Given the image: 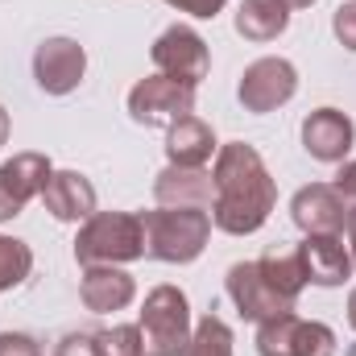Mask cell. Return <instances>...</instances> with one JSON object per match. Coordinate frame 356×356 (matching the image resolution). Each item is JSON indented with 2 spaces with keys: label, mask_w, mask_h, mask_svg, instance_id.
Returning <instances> with one entry per match:
<instances>
[{
  "label": "cell",
  "mask_w": 356,
  "mask_h": 356,
  "mask_svg": "<svg viewBox=\"0 0 356 356\" xmlns=\"http://www.w3.org/2000/svg\"><path fill=\"white\" fill-rule=\"evenodd\" d=\"M182 356H232V327L220 319V315H203L191 332V344Z\"/></svg>",
  "instance_id": "obj_21"
},
{
  "label": "cell",
  "mask_w": 356,
  "mask_h": 356,
  "mask_svg": "<svg viewBox=\"0 0 356 356\" xmlns=\"http://www.w3.org/2000/svg\"><path fill=\"white\" fill-rule=\"evenodd\" d=\"M356 141V124L340 108H315L302 120V149L315 162H344Z\"/></svg>",
  "instance_id": "obj_13"
},
{
  "label": "cell",
  "mask_w": 356,
  "mask_h": 356,
  "mask_svg": "<svg viewBox=\"0 0 356 356\" xmlns=\"http://www.w3.org/2000/svg\"><path fill=\"white\" fill-rule=\"evenodd\" d=\"M50 175H54V166H50L46 154H33V149L29 154H13L0 166V224L13 220V216H21L25 203L33 195H42V186H46Z\"/></svg>",
  "instance_id": "obj_12"
},
{
  "label": "cell",
  "mask_w": 356,
  "mask_h": 356,
  "mask_svg": "<svg viewBox=\"0 0 356 356\" xmlns=\"http://www.w3.org/2000/svg\"><path fill=\"white\" fill-rule=\"evenodd\" d=\"M141 228H145V257H158L166 266H186L207 249L211 211H203V207H158V211H141Z\"/></svg>",
  "instance_id": "obj_2"
},
{
  "label": "cell",
  "mask_w": 356,
  "mask_h": 356,
  "mask_svg": "<svg viewBox=\"0 0 356 356\" xmlns=\"http://www.w3.org/2000/svg\"><path fill=\"white\" fill-rule=\"evenodd\" d=\"M224 282H228V298L236 302L241 319H249V323H269V319L294 311V298H286V294L269 282L261 261H236V266L228 269Z\"/></svg>",
  "instance_id": "obj_7"
},
{
  "label": "cell",
  "mask_w": 356,
  "mask_h": 356,
  "mask_svg": "<svg viewBox=\"0 0 356 356\" xmlns=\"http://www.w3.org/2000/svg\"><path fill=\"white\" fill-rule=\"evenodd\" d=\"M298 257H302V273L311 286H344L353 277V253L344 249L340 236H307L298 245Z\"/></svg>",
  "instance_id": "obj_15"
},
{
  "label": "cell",
  "mask_w": 356,
  "mask_h": 356,
  "mask_svg": "<svg viewBox=\"0 0 356 356\" xmlns=\"http://www.w3.org/2000/svg\"><path fill=\"white\" fill-rule=\"evenodd\" d=\"M332 33L340 38V46H344V50H353V54H356V0L340 4V8L332 13Z\"/></svg>",
  "instance_id": "obj_23"
},
{
  "label": "cell",
  "mask_w": 356,
  "mask_h": 356,
  "mask_svg": "<svg viewBox=\"0 0 356 356\" xmlns=\"http://www.w3.org/2000/svg\"><path fill=\"white\" fill-rule=\"evenodd\" d=\"M344 228H348V245H353L348 253H353V269H356V207L348 211V224H344Z\"/></svg>",
  "instance_id": "obj_28"
},
{
  "label": "cell",
  "mask_w": 356,
  "mask_h": 356,
  "mask_svg": "<svg viewBox=\"0 0 356 356\" xmlns=\"http://www.w3.org/2000/svg\"><path fill=\"white\" fill-rule=\"evenodd\" d=\"M348 203L332 182H311L290 199V216L307 236H340L348 224Z\"/></svg>",
  "instance_id": "obj_11"
},
{
  "label": "cell",
  "mask_w": 356,
  "mask_h": 356,
  "mask_svg": "<svg viewBox=\"0 0 356 356\" xmlns=\"http://www.w3.org/2000/svg\"><path fill=\"white\" fill-rule=\"evenodd\" d=\"M88 75V50L75 38H46L33 50V79L46 95H71Z\"/></svg>",
  "instance_id": "obj_10"
},
{
  "label": "cell",
  "mask_w": 356,
  "mask_h": 356,
  "mask_svg": "<svg viewBox=\"0 0 356 356\" xmlns=\"http://www.w3.org/2000/svg\"><path fill=\"white\" fill-rule=\"evenodd\" d=\"M149 58H154L158 75H170V79L186 83V88H199V83L207 79V71H211L207 42H203L191 25H170V29L154 42Z\"/></svg>",
  "instance_id": "obj_8"
},
{
  "label": "cell",
  "mask_w": 356,
  "mask_h": 356,
  "mask_svg": "<svg viewBox=\"0 0 356 356\" xmlns=\"http://www.w3.org/2000/svg\"><path fill=\"white\" fill-rule=\"evenodd\" d=\"M79 298H83V307L95 311V315L124 311L137 298V282L116 266H88L83 269V282H79Z\"/></svg>",
  "instance_id": "obj_16"
},
{
  "label": "cell",
  "mask_w": 356,
  "mask_h": 356,
  "mask_svg": "<svg viewBox=\"0 0 356 356\" xmlns=\"http://www.w3.org/2000/svg\"><path fill=\"white\" fill-rule=\"evenodd\" d=\"M33 269V249L17 236H0V294L21 286Z\"/></svg>",
  "instance_id": "obj_22"
},
{
  "label": "cell",
  "mask_w": 356,
  "mask_h": 356,
  "mask_svg": "<svg viewBox=\"0 0 356 356\" xmlns=\"http://www.w3.org/2000/svg\"><path fill=\"white\" fill-rule=\"evenodd\" d=\"M195 112V88L170 75H149L129 91V116L145 129H170L175 120Z\"/></svg>",
  "instance_id": "obj_6"
},
{
  "label": "cell",
  "mask_w": 356,
  "mask_h": 356,
  "mask_svg": "<svg viewBox=\"0 0 356 356\" xmlns=\"http://www.w3.org/2000/svg\"><path fill=\"white\" fill-rule=\"evenodd\" d=\"M0 356H42V348L25 332H0Z\"/></svg>",
  "instance_id": "obj_25"
},
{
  "label": "cell",
  "mask_w": 356,
  "mask_h": 356,
  "mask_svg": "<svg viewBox=\"0 0 356 356\" xmlns=\"http://www.w3.org/2000/svg\"><path fill=\"white\" fill-rule=\"evenodd\" d=\"M332 186H336V191L344 195V203H348V207H356V162H344Z\"/></svg>",
  "instance_id": "obj_27"
},
{
  "label": "cell",
  "mask_w": 356,
  "mask_h": 356,
  "mask_svg": "<svg viewBox=\"0 0 356 356\" xmlns=\"http://www.w3.org/2000/svg\"><path fill=\"white\" fill-rule=\"evenodd\" d=\"M145 257L141 211H95L75 236V261L88 266H124Z\"/></svg>",
  "instance_id": "obj_3"
},
{
  "label": "cell",
  "mask_w": 356,
  "mask_h": 356,
  "mask_svg": "<svg viewBox=\"0 0 356 356\" xmlns=\"http://www.w3.org/2000/svg\"><path fill=\"white\" fill-rule=\"evenodd\" d=\"M54 356H104V348H99L95 332H71V336H63Z\"/></svg>",
  "instance_id": "obj_24"
},
{
  "label": "cell",
  "mask_w": 356,
  "mask_h": 356,
  "mask_svg": "<svg viewBox=\"0 0 356 356\" xmlns=\"http://www.w3.org/2000/svg\"><path fill=\"white\" fill-rule=\"evenodd\" d=\"M8 141V112H4V104H0V145Z\"/></svg>",
  "instance_id": "obj_29"
},
{
  "label": "cell",
  "mask_w": 356,
  "mask_h": 356,
  "mask_svg": "<svg viewBox=\"0 0 356 356\" xmlns=\"http://www.w3.org/2000/svg\"><path fill=\"white\" fill-rule=\"evenodd\" d=\"M315 0H286V8H311Z\"/></svg>",
  "instance_id": "obj_31"
},
{
  "label": "cell",
  "mask_w": 356,
  "mask_h": 356,
  "mask_svg": "<svg viewBox=\"0 0 356 356\" xmlns=\"http://www.w3.org/2000/svg\"><path fill=\"white\" fill-rule=\"evenodd\" d=\"M257 353L261 356H336V332L315 319L277 315L269 323H257Z\"/></svg>",
  "instance_id": "obj_5"
},
{
  "label": "cell",
  "mask_w": 356,
  "mask_h": 356,
  "mask_svg": "<svg viewBox=\"0 0 356 356\" xmlns=\"http://www.w3.org/2000/svg\"><path fill=\"white\" fill-rule=\"evenodd\" d=\"M170 8H178V13H191V17H203V21H211L228 0H166Z\"/></svg>",
  "instance_id": "obj_26"
},
{
  "label": "cell",
  "mask_w": 356,
  "mask_h": 356,
  "mask_svg": "<svg viewBox=\"0 0 356 356\" xmlns=\"http://www.w3.org/2000/svg\"><path fill=\"white\" fill-rule=\"evenodd\" d=\"M141 348L145 356H182L191 344V302L178 286H154L141 302Z\"/></svg>",
  "instance_id": "obj_4"
},
{
  "label": "cell",
  "mask_w": 356,
  "mask_h": 356,
  "mask_svg": "<svg viewBox=\"0 0 356 356\" xmlns=\"http://www.w3.org/2000/svg\"><path fill=\"white\" fill-rule=\"evenodd\" d=\"M261 269H266V277L286 294V298L298 302V294H302V286H307V273H302V257H298V249H294V253L269 249L266 257H261Z\"/></svg>",
  "instance_id": "obj_20"
},
{
  "label": "cell",
  "mask_w": 356,
  "mask_h": 356,
  "mask_svg": "<svg viewBox=\"0 0 356 356\" xmlns=\"http://www.w3.org/2000/svg\"><path fill=\"white\" fill-rule=\"evenodd\" d=\"M286 25H290L286 0H241L236 8V33L245 42H273L277 33H286Z\"/></svg>",
  "instance_id": "obj_19"
},
{
  "label": "cell",
  "mask_w": 356,
  "mask_h": 356,
  "mask_svg": "<svg viewBox=\"0 0 356 356\" xmlns=\"http://www.w3.org/2000/svg\"><path fill=\"white\" fill-rule=\"evenodd\" d=\"M42 203L63 224H83L95 216V186L79 170H54L42 186Z\"/></svg>",
  "instance_id": "obj_14"
},
{
  "label": "cell",
  "mask_w": 356,
  "mask_h": 356,
  "mask_svg": "<svg viewBox=\"0 0 356 356\" xmlns=\"http://www.w3.org/2000/svg\"><path fill=\"white\" fill-rule=\"evenodd\" d=\"M216 154V133L199 116H182L166 129V158L170 166H207Z\"/></svg>",
  "instance_id": "obj_18"
},
{
  "label": "cell",
  "mask_w": 356,
  "mask_h": 356,
  "mask_svg": "<svg viewBox=\"0 0 356 356\" xmlns=\"http://www.w3.org/2000/svg\"><path fill=\"white\" fill-rule=\"evenodd\" d=\"M154 199L162 207H203L207 211L216 199V186L203 166H166L154 182Z\"/></svg>",
  "instance_id": "obj_17"
},
{
  "label": "cell",
  "mask_w": 356,
  "mask_h": 356,
  "mask_svg": "<svg viewBox=\"0 0 356 356\" xmlns=\"http://www.w3.org/2000/svg\"><path fill=\"white\" fill-rule=\"evenodd\" d=\"M348 323H353V332H356V290L348 294Z\"/></svg>",
  "instance_id": "obj_30"
},
{
  "label": "cell",
  "mask_w": 356,
  "mask_h": 356,
  "mask_svg": "<svg viewBox=\"0 0 356 356\" xmlns=\"http://www.w3.org/2000/svg\"><path fill=\"white\" fill-rule=\"evenodd\" d=\"M211 224L228 236H249L269 220L273 203H277V182L266 170L261 154L249 141H228L216 154V170H211Z\"/></svg>",
  "instance_id": "obj_1"
},
{
  "label": "cell",
  "mask_w": 356,
  "mask_h": 356,
  "mask_svg": "<svg viewBox=\"0 0 356 356\" xmlns=\"http://www.w3.org/2000/svg\"><path fill=\"white\" fill-rule=\"evenodd\" d=\"M294 91H298V71H294V63H286V58H257V63L245 67L236 95H241L245 112L266 116L273 108L290 104Z\"/></svg>",
  "instance_id": "obj_9"
}]
</instances>
